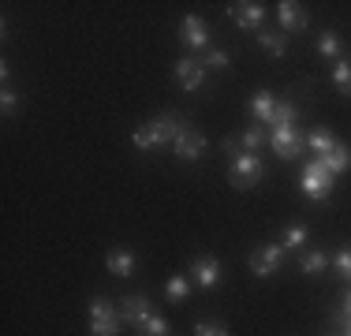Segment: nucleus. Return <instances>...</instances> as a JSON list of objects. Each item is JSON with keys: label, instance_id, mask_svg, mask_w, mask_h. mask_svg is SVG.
<instances>
[{"label": "nucleus", "instance_id": "obj_5", "mask_svg": "<svg viewBox=\"0 0 351 336\" xmlns=\"http://www.w3.org/2000/svg\"><path fill=\"white\" fill-rule=\"evenodd\" d=\"M269 146H273L277 157H284V161H295V157L306 149V139L299 134V128H273L269 131Z\"/></svg>", "mask_w": 351, "mask_h": 336}, {"label": "nucleus", "instance_id": "obj_25", "mask_svg": "<svg viewBox=\"0 0 351 336\" xmlns=\"http://www.w3.org/2000/svg\"><path fill=\"white\" fill-rule=\"evenodd\" d=\"M303 243H306V228H299V224H291V228H284V235H280V247L284 250H299V247H303Z\"/></svg>", "mask_w": 351, "mask_h": 336}, {"label": "nucleus", "instance_id": "obj_26", "mask_svg": "<svg viewBox=\"0 0 351 336\" xmlns=\"http://www.w3.org/2000/svg\"><path fill=\"white\" fill-rule=\"evenodd\" d=\"M138 336H169V322H165L161 314H154V317H149V322L138 329Z\"/></svg>", "mask_w": 351, "mask_h": 336}, {"label": "nucleus", "instance_id": "obj_32", "mask_svg": "<svg viewBox=\"0 0 351 336\" xmlns=\"http://www.w3.org/2000/svg\"><path fill=\"white\" fill-rule=\"evenodd\" d=\"M344 336H351V322H348V329H344Z\"/></svg>", "mask_w": 351, "mask_h": 336}, {"label": "nucleus", "instance_id": "obj_15", "mask_svg": "<svg viewBox=\"0 0 351 336\" xmlns=\"http://www.w3.org/2000/svg\"><path fill=\"white\" fill-rule=\"evenodd\" d=\"M105 269L112 276H131V273H135V254H131L128 247H116L112 254L105 258Z\"/></svg>", "mask_w": 351, "mask_h": 336}, {"label": "nucleus", "instance_id": "obj_10", "mask_svg": "<svg viewBox=\"0 0 351 336\" xmlns=\"http://www.w3.org/2000/svg\"><path fill=\"white\" fill-rule=\"evenodd\" d=\"M265 142H269V134H265L262 123H254V128H247L239 139H224V149H228V154H236V149H243V154H258Z\"/></svg>", "mask_w": 351, "mask_h": 336}, {"label": "nucleus", "instance_id": "obj_24", "mask_svg": "<svg viewBox=\"0 0 351 336\" xmlns=\"http://www.w3.org/2000/svg\"><path fill=\"white\" fill-rule=\"evenodd\" d=\"M202 64H206V71H224V67L232 64V56L224 53V49H206Z\"/></svg>", "mask_w": 351, "mask_h": 336}, {"label": "nucleus", "instance_id": "obj_11", "mask_svg": "<svg viewBox=\"0 0 351 336\" xmlns=\"http://www.w3.org/2000/svg\"><path fill=\"white\" fill-rule=\"evenodd\" d=\"M228 15L236 19V27H243V30H254V27H262V19H265V8L258 4V0H239V4H232V8H228Z\"/></svg>", "mask_w": 351, "mask_h": 336}, {"label": "nucleus", "instance_id": "obj_27", "mask_svg": "<svg viewBox=\"0 0 351 336\" xmlns=\"http://www.w3.org/2000/svg\"><path fill=\"white\" fill-rule=\"evenodd\" d=\"M317 53H322V56H337L340 53V38L332 30H325L322 38H317Z\"/></svg>", "mask_w": 351, "mask_h": 336}, {"label": "nucleus", "instance_id": "obj_2", "mask_svg": "<svg viewBox=\"0 0 351 336\" xmlns=\"http://www.w3.org/2000/svg\"><path fill=\"white\" fill-rule=\"evenodd\" d=\"M228 180H232V187H239V191L258 187V183L265 180V165H262V157H258V154H243V149H236V154H232Z\"/></svg>", "mask_w": 351, "mask_h": 336}, {"label": "nucleus", "instance_id": "obj_28", "mask_svg": "<svg viewBox=\"0 0 351 336\" xmlns=\"http://www.w3.org/2000/svg\"><path fill=\"white\" fill-rule=\"evenodd\" d=\"M195 336H232V333L224 329L221 322H198L195 325Z\"/></svg>", "mask_w": 351, "mask_h": 336}, {"label": "nucleus", "instance_id": "obj_4", "mask_svg": "<svg viewBox=\"0 0 351 336\" xmlns=\"http://www.w3.org/2000/svg\"><path fill=\"white\" fill-rule=\"evenodd\" d=\"M299 183H303V195H306V198L325 202V198L332 195V183H337V176H332L322 161H311V165L303 168V180H299Z\"/></svg>", "mask_w": 351, "mask_h": 336}, {"label": "nucleus", "instance_id": "obj_9", "mask_svg": "<svg viewBox=\"0 0 351 336\" xmlns=\"http://www.w3.org/2000/svg\"><path fill=\"white\" fill-rule=\"evenodd\" d=\"M180 38L187 49H195V53H202V49H210V27H206L198 15H183L180 23Z\"/></svg>", "mask_w": 351, "mask_h": 336}, {"label": "nucleus", "instance_id": "obj_6", "mask_svg": "<svg viewBox=\"0 0 351 336\" xmlns=\"http://www.w3.org/2000/svg\"><path fill=\"white\" fill-rule=\"evenodd\" d=\"M284 262V247L280 243H262V247L250 254V273L254 276H273Z\"/></svg>", "mask_w": 351, "mask_h": 336}, {"label": "nucleus", "instance_id": "obj_14", "mask_svg": "<svg viewBox=\"0 0 351 336\" xmlns=\"http://www.w3.org/2000/svg\"><path fill=\"white\" fill-rule=\"evenodd\" d=\"M280 8V23H284V30H306L311 27V19H306V8L303 4H295V0H284V4H277Z\"/></svg>", "mask_w": 351, "mask_h": 336}, {"label": "nucleus", "instance_id": "obj_20", "mask_svg": "<svg viewBox=\"0 0 351 336\" xmlns=\"http://www.w3.org/2000/svg\"><path fill=\"white\" fill-rule=\"evenodd\" d=\"M332 86L344 97H351V56L348 60H337V67H332Z\"/></svg>", "mask_w": 351, "mask_h": 336}, {"label": "nucleus", "instance_id": "obj_17", "mask_svg": "<svg viewBox=\"0 0 351 336\" xmlns=\"http://www.w3.org/2000/svg\"><path fill=\"white\" fill-rule=\"evenodd\" d=\"M322 165L329 168L332 176H340V172H348L351 168V146H344V142H337V146L329 149V154L322 157Z\"/></svg>", "mask_w": 351, "mask_h": 336}, {"label": "nucleus", "instance_id": "obj_31", "mask_svg": "<svg viewBox=\"0 0 351 336\" xmlns=\"http://www.w3.org/2000/svg\"><path fill=\"white\" fill-rule=\"evenodd\" d=\"M340 317H344V322H351V291L344 296V310H340Z\"/></svg>", "mask_w": 351, "mask_h": 336}, {"label": "nucleus", "instance_id": "obj_21", "mask_svg": "<svg viewBox=\"0 0 351 336\" xmlns=\"http://www.w3.org/2000/svg\"><path fill=\"white\" fill-rule=\"evenodd\" d=\"M295 123H299V108L295 105H277L269 128H295Z\"/></svg>", "mask_w": 351, "mask_h": 336}, {"label": "nucleus", "instance_id": "obj_23", "mask_svg": "<svg viewBox=\"0 0 351 336\" xmlns=\"http://www.w3.org/2000/svg\"><path fill=\"white\" fill-rule=\"evenodd\" d=\"M165 296H169L172 302H183L191 296V284H187V276H172L169 284H165Z\"/></svg>", "mask_w": 351, "mask_h": 336}, {"label": "nucleus", "instance_id": "obj_29", "mask_svg": "<svg viewBox=\"0 0 351 336\" xmlns=\"http://www.w3.org/2000/svg\"><path fill=\"white\" fill-rule=\"evenodd\" d=\"M332 265H337V273L344 276V280H351V247H344L337 258H332Z\"/></svg>", "mask_w": 351, "mask_h": 336}, {"label": "nucleus", "instance_id": "obj_30", "mask_svg": "<svg viewBox=\"0 0 351 336\" xmlns=\"http://www.w3.org/2000/svg\"><path fill=\"white\" fill-rule=\"evenodd\" d=\"M0 105H4V112H12V108L19 105V94H15L12 86H4V94H0Z\"/></svg>", "mask_w": 351, "mask_h": 336}, {"label": "nucleus", "instance_id": "obj_7", "mask_svg": "<svg viewBox=\"0 0 351 336\" xmlns=\"http://www.w3.org/2000/svg\"><path fill=\"white\" fill-rule=\"evenodd\" d=\"M172 75H176V82H180L183 90H202V86H206V64L195 60V56H183V60H176Z\"/></svg>", "mask_w": 351, "mask_h": 336}, {"label": "nucleus", "instance_id": "obj_16", "mask_svg": "<svg viewBox=\"0 0 351 336\" xmlns=\"http://www.w3.org/2000/svg\"><path fill=\"white\" fill-rule=\"evenodd\" d=\"M250 112L258 116V123H265V128H269V123H273V112H277V97H273L269 90H258V94L250 97Z\"/></svg>", "mask_w": 351, "mask_h": 336}, {"label": "nucleus", "instance_id": "obj_19", "mask_svg": "<svg viewBox=\"0 0 351 336\" xmlns=\"http://www.w3.org/2000/svg\"><path fill=\"white\" fill-rule=\"evenodd\" d=\"M258 45H262V53L277 56V60L288 53V38H284V34H265V30H262V34H258Z\"/></svg>", "mask_w": 351, "mask_h": 336}, {"label": "nucleus", "instance_id": "obj_12", "mask_svg": "<svg viewBox=\"0 0 351 336\" xmlns=\"http://www.w3.org/2000/svg\"><path fill=\"white\" fill-rule=\"evenodd\" d=\"M172 149H176V157H180V161H198V157H202V149H206V139L198 131H180V139L172 142Z\"/></svg>", "mask_w": 351, "mask_h": 336}, {"label": "nucleus", "instance_id": "obj_8", "mask_svg": "<svg viewBox=\"0 0 351 336\" xmlns=\"http://www.w3.org/2000/svg\"><path fill=\"white\" fill-rule=\"evenodd\" d=\"M120 317L128 325H135V329H142V325L154 317V302H149L146 296H123L120 299Z\"/></svg>", "mask_w": 351, "mask_h": 336}, {"label": "nucleus", "instance_id": "obj_13", "mask_svg": "<svg viewBox=\"0 0 351 336\" xmlns=\"http://www.w3.org/2000/svg\"><path fill=\"white\" fill-rule=\"evenodd\" d=\"M191 276H195L202 288H217V280H221V262L210 258V254L195 258V262H191Z\"/></svg>", "mask_w": 351, "mask_h": 336}, {"label": "nucleus", "instance_id": "obj_1", "mask_svg": "<svg viewBox=\"0 0 351 336\" xmlns=\"http://www.w3.org/2000/svg\"><path fill=\"white\" fill-rule=\"evenodd\" d=\"M180 131H187L180 116H157V120L142 123V128L131 134V142H135L138 149H161V146H169V142L180 139Z\"/></svg>", "mask_w": 351, "mask_h": 336}, {"label": "nucleus", "instance_id": "obj_3", "mask_svg": "<svg viewBox=\"0 0 351 336\" xmlns=\"http://www.w3.org/2000/svg\"><path fill=\"white\" fill-rule=\"evenodd\" d=\"M120 307H112L105 296L90 299V336H120Z\"/></svg>", "mask_w": 351, "mask_h": 336}, {"label": "nucleus", "instance_id": "obj_22", "mask_svg": "<svg viewBox=\"0 0 351 336\" xmlns=\"http://www.w3.org/2000/svg\"><path fill=\"white\" fill-rule=\"evenodd\" d=\"M325 265H329V258H325L322 250H306V254L299 258V269H303L306 276H311V273H322Z\"/></svg>", "mask_w": 351, "mask_h": 336}, {"label": "nucleus", "instance_id": "obj_18", "mask_svg": "<svg viewBox=\"0 0 351 336\" xmlns=\"http://www.w3.org/2000/svg\"><path fill=\"white\" fill-rule=\"evenodd\" d=\"M306 146H311L314 154H317V161H322V157L329 154L332 146H337V134H332L329 128H314L311 134H306Z\"/></svg>", "mask_w": 351, "mask_h": 336}]
</instances>
